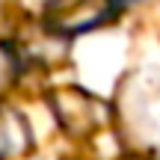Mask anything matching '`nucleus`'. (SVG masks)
<instances>
[{"label":"nucleus","mask_w":160,"mask_h":160,"mask_svg":"<svg viewBox=\"0 0 160 160\" xmlns=\"http://www.w3.org/2000/svg\"><path fill=\"white\" fill-rule=\"evenodd\" d=\"M119 3H131V0H119Z\"/></svg>","instance_id":"obj_1"}]
</instances>
